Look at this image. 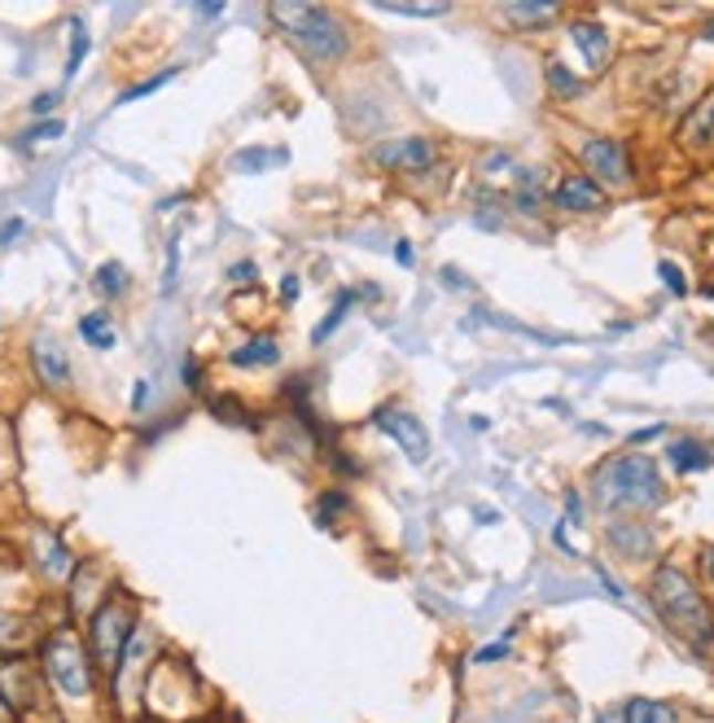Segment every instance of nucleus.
Returning <instances> with one entry per match:
<instances>
[{
    "label": "nucleus",
    "mask_w": 714,
    "mask_h": 723,
    "mask_svg": "<svg viewBox=\"0 0 714 723\" xmlns=\"http://www.w3.org/2000/svg\"><path fill=\"white\" fill-rule=\"evenodd\" d=\"M66 127H62V119H53V123H40L35 132H27V140H53V136H62Z\"/></svg>",
    "instance_id": "nucleus-30"
},
{
    "label": "nucleus",
    "mask_w": 714,
    "mask_h": 723,
    "mask_svg": "<svg viewBox=\"0 0 714 723\" xmlns=\"http://www.w3.org/2000/svg\"><path fill=\"white\" fill-rule=\"evenodd\" d=\"M711 579H714V553H711Z\"/></svg>",
    "instance_id": "nucleus-39"
},
{
    "label": "nucleus",
    "mask_w": 714,
    "mask_h": 723,
    "mask_svg": "<svg viewBox=\"0 0 714 723\" xmlns=\"http://www.w3.org/2000/svg\"><path fill=\"white\" fill-rule=\"evenodd\" d=\"M372 426H377L381 434H390V439L408 452V461L421 465V461L430 457V434H426V426H421L412 412H403V408H377Z\"/></svg>",
    "instance_id": "nucleus-8"
},
{
    "label": "nucleus",
    "mask_w": 714,
    "mask_h": 723,
    "mask_svg": "<svg viewBox=\"0 0 714 723\" xmlns=\"http://www.w3.org/2000/svg\"><path fill=\"white\" fill-rule=\"evenodd\" d=\"M579 158H584V167L592 171L596 185H609V189L631 185V163H627L622 140H613V136H592V140H584Z\"/></svg>",
    "instance_id": "nucleus-6"
},
{
    "label": "nucleus",
    "mask_w": 714,
    "mask_h": 723,
    "mask_svg": "<svg viewBox=\"0 0 714 723\" xmlns=\"http://www.w3.org/2000/svg\"><path fill=\"white\" fill-rule=\"evenodd\" d=\"M658 272H662V281L671 285V294H689V285H684V272H680L675 263H662Z\"/></svg>",
    "instance_id": "nucleus-29"
},
{
    "label": "nucleus",
    "mask_w": 714,
    "mask_h": 723,
    "mask_svg": "<svg viewBox=\"0 0 714 723\" xmlns=\"http://www.w3.org/2000/svg\"><path fill=\"white\" fill-rule=\"evenodd\" d=\"M0 723H18V715H13V711H9L4 702H0Z\"/></svg>",
    "instance_id": "nucleus-38"
},
{
    "label": "nucleus",
    "mask_w": 714,
    "mask_h": 723,
    "mask_svg": "<svg viewBox=\"0 0 714 723\" xmlns=\"http://www.w3.org/2000/svg\"><path fill=\"white\" fill-rule=\"evenodd\" d=\"M18 233H22V220H13V224H4V229H0V245H9V241L18 238Z\"/></svg>",
    "instance_id": "nucleus-36"
},
{
    "label": "nucleus",
    "mask_w": 714,
    "mask_h": 723,
    "mask_svg": "<svg viewBox=\"0 0 714 723\" xmlns=\"http://www.w3.org/2000/svg\"><path fill=\"white\" fill-rule=\"evenodd\" d=\"M381 9L408 13V18H439V13H448V4H381Z\"/></svg>",
    "instance_id": "nucleus-26"
},
{
    "label": "nucleus",
    "mask_w": 714,
    "mask_h": 723,
    "mask_svg": "<svg viewBox=\"0 0 714 723\" xmlns=\"http://www.w3.org/2000/svg\"><path fill=\"white\" fill-rule=\"evenodd\" d=\"M281 360V343L276 338H250L245 347H238V352H229V364L233 368H272V364Z\"/></svg>",
    "instance_id": "nucleus-13"
},
{
    "label": "nucleus",
    "mask_w": 714,
    "mask_h": 723,
    "mask_svg": "<svg viewBox=\"0 0 714 723\" xmlns=\"http://www.w3.org/2000/svg\"><path fill=\"white\" fill-rule=\"evenodd\" d=\"M395 263H399V268H412V263H417L412 241H395Z\"/></svg>",
    "instance_id": "nucleus-31"
},
{
    "label": "nucleus",
    "mask_w": 714,
    "mask_h": 723,
    "mask_svg": "<svg viewBox=\"0 0 714 723\" xmlns=\"http://www.w3.org/2000/svg\"><path fill=\"white\" fill-rule=\"evenodd\" d=\"M351 303H356V290H347V294H343V298L334 303V312H329V321H325V325L316 329V343H325V338H329V334H334V329H338V325L347 321V312H351Z\"/></svg>",
    "instance_id": "nucleus-23"
},
{
    "label": "nucleus",
    "mask_w": 714,
    "mask_h": 723,
    "mask_svg": "<svg viewBox=\"0 0 714 723\" xmlns=\"http://www.w3.org/2000/svg\"><path fill=\"white\" fill-rule=\"evenodd\" d=\"M267 18H272L307 57H316V62H338V57H347V49H351L347 27H343L329 9H321V4H307V0H276V4H267Z\"/></svg>",
    "instance_id": "nucleus-2"
},
{
    "label": "nucleus",
    "mask_w": 714,
    "mask_h": 723,
    "mask_svg": "<svg viewBox=\"0 0 714 723\" xmlns=\"http://www.w3.org/2000/svg\"><path fill=\"white\" fill-rule=\"evenodd\" d=\"M31 364H35V373H40V381L49 390H66L71 386V360H66V352L53 338H40L31 347Z\"/></svg>",
    "instance_id": "nucleus-11"
},
{
    "label": "nucleus",
    "mask_w": 714,
    "mask_h": 723,
    "mask_svg": "<svg viewBox=\"0 0 714 723\" xmlns=\"http://www.w3.org/2000/svg\"><path fill=\"white\" fill-rule=\"evenodd\" d=\"M145 395H149V381H136V390H132V408H145Z\"/></svg>",
    "instance_id": "nucleus-37"
},
{
    "label": "nucleus",
    "mask_w": 714,
    "mask_h": 723,
    "mask_svg": "<svg viewBox=\"0 0 714 723\" xmlns=\"http://www.w3.org/2000/svg\"><path fill=\"white\" fill-rule=\"evenodd\" d=\"M0 702L18 715V711H35L40 702H44V680H40V671L31 667V662H22V658H9V662H0Z\"/></svg>",
    "instance_id": "nucleus-7"
},
{
    "label": "nucleus",
    "mask_w": 714,
    "mask_h": 723,
    "mask_svg": "<svg viewBox=\"0 0 714 723\" xmlns=\"http://www.w3.org/2000/svg\"><path fill=\"white\" fill-rule=\"evenodd\" d=\"M281 298H285V303H294V298H298V276H285V285H281Z\"/></svg>",
    "instance_id": "nucleus-34"
},
{
    "label": "nucleus",
    "mask_w": 714,
    "mask_h": 723,
    "mask_svg": "<svg viewBox=\"0 0 714 723\" xmlns=\"http://www.w3.org/2000/svg\"><path fill=\"white\" fill-rule=\"evenodd\" d=\"M649 601L658 609V618L689 640L693 649H711L714 645V609L697 593V584L680 570V566H658L649 579Z\"/></svg>",
    "instance_id": "nucleus-1"
},
{
    "label": "nucleus",
    "mask_w": 714,
    "mask_h": 723,
    "mask_svg": "<svg viewBox=\"0 0 714 723\" xmlns=\"http://www.w3.org/2000/svg\"><path fill=\"white\" fill-rule=\"evenodd\" d=\"M93 285H97V294H106V298H119L123 290H127V268L123 263H102L97 268V276H93Z\"/></svg>",
    "instance_id": "nucleus-21"
},
{
    "label": "nucleus",
    "mask_w": 714,
    "mask_h": 723,
    "mask_svg": "<svg viewBox=\"0 0 714 723\" xmlns=\"http://www.w3.org/2000/svg\"><path fill=\"white\" fill-rule=\"evenodd\" d=\"M44 675L57 693L84 702L93 698V684H97V667H93V653L84 649V640L71 631V627H53L44 636Z\"/></svg>",
    "instance_id": "nucleus-4"
},
{
    "label": "nucleus",
    "mask_w": 714,
    "mask_h": 723,
    "mask_svg": "<svg viewBox=\"0 0 714 723\" xmlns=\"http://www.w3.org/2000/svg\"><path fill=\"white\" fill-rule=\"evenodd\" d=\"M680 140H684L689 149H706V145H714V93L711 97H702V102L689 111V119L680 127Z\"/></svg>",
    "instance_id": "nucleus-12"
},
{
    "label": "nucleus",
    "mask_w": 714,
    "mask_h": 723,
    "mask_svg": "<svg viewBox=\"0 0 714 723\" xmlns=\"http://www.w3.org/2000/svg\"><path fill=\"white\" fill-rule=\"evenodd\" d=\"M548 88L557 93V97H579L584 93V84L570 75V66H561V62H553L548 66Z\"/></svg>",
    "instance_id": "nucleus-22"
},
{
    "label": "nucleus",
    "mask_w": 714,
    "mask_h": 723,
    "mask_svg": "<svg viewBox=\"0 0 714 723\" xmlns=\"http://www.w3.org/2000/svg\"><path fill=\"white\" fill-rule=\"evenodd\" d=\"M504 653H508V645H491V649L477 653V662H495V658H504Z\"/></svg>",
    "instance_id": "nucleus-35"
},
{
    "label": "nucleus",
    "mask_w": 714,
    "mask_h": 723,
    "mask_svg": "<svg viewBox=\"0 0 714 723\" xmlns=\"http://www.w3.org/2000/svg\"><path fill=\"white\" fill-rule=\"evenodd\" d=\"M285 154H267V149H250V154H238L233 163H238L241 171H254V167H267V163H281Z\"/></svg>",
    "instance_id": "nucleus-25"
},
{
    "label": "nucleus",
    "mask_w": 714,
    "mask_h": 723,
    "mask_svg": "<svg viewBox=\"0 0 714 723\" xmlns=\"http://www.w3.org/2000/svg\"><path fill=\"white\" fill-rule=\"evenodd\" d=\"M80 338H84L93 352H111L119 334H115V325H111L106 312H88V316H80Z\"/></svg>",
    "instance_id": "nucleus-15"
},
{
    "label": "nucleus",
    "mask_w": 714,
    "mask_h": 723,
    "mask_svg": "<svg viewBox=\"0 0 714 723\" xmlns=\"http://www.w3.org/2000/svg\"><path fill=\"white\" fill-rule=\"evenodd\" d=\"M671 465L675 470H684V474H697V470H711V452L697 443V439H680V443H671Z\"/></svg>",
    "instance_id": "nucleus-17"
},
{
    "label": "nucleus",
    "mask_w": 714,
    "mask_h": 723,
    "mask_svg": "<svg viewBox=\"0 0 714 723\" xmlns=\"http://www.w3.org/2000/svg\"><path fill=\"white\" fill-rule=\"evenodd\" d=\"M84 53H88V35H84V27L75 22V40H71V57H66V80H75V75H80Z\"/></svg>",
    "instance_id": "nucleus-24"
},
{
    "label": "nucleus",
    "mask_w": 714,
    "mask_h": 723,
    "mask_svg": "<svg viewBox=\"0 0 714 723\" xmlns=\"http://www.w3.org/2000/svg\"><path fill=\"white\" fill-rule=\"evenodd\" d=\"M596 491L605 509H653L662 504V474L649 457H618L596 474Z\"/></svg>",
    "instance_id": "nucleus-3"
},
{
    "label": "nucleus",
    "mask_w": 714,
    "mask_h": 723,
    "mask_svg": "<svg viewBox=\"0 0 714 723\" xmlns=\"http://www.w3.org/2000/svg\"><path fill=\"white\" fill-rule=\"evenodd\" d=\"M504 18L517 27H548L561 18V9L557 4H504Z\"/></svg>",
    "instance_id": "nucleus-19"
},
{
    "label": "nucleus",
    "mask_w": 714,
    "mask_h": 723,
    "mask_svg": "<svg viewBox=\"0 0 714 723\" xmlns=\"http://www.w3.org/2000/svg\"><path fill=\"white\" fill-rule=\"evenodd\" d=\"M132 636H136V605H132V597H123V593H111L106 601L93 609V618H88L93 667L106 671V675H115V667H119L123 649H127Z\"/></svg>",
    "instance_id": "nucleus-5"
},
{
    "label": "nucleus",
    "mask_w": 714,
    "mask_h": 723,
    "mask_svg": "<svg viewBox=\"0 0 714 723\" xmlns=\"http://www.w3.org/2000/svg\"><path fill=\"white\" fill-rule=\"evenodd\" d=\"M343 509H347V495L343 491H325V500H321V526H329V517L343 513Z\"/></svg>",
    "instance_id": "nucleus-28"
},
{
    "label": "nucleus",
    "mask_w": 714,
    "mask_h": 723,
    "mask_svg": "<svg viewBox=\"0 0 714 723\" xmlns=\"http://www.w3.org/2000/svg\"><path fill=\"white\" fill-rule=\"evenodd\" d=\"M570 35H575V44H579V53H584L588 66H605L609 62V35L596 22H575Z\"/></svg>",
    "instance_id": "nucleus-14"
},
{
    "label": "nucleus",
    "mask_w": 714,
    "mask_h": 723,
    "mask_svg": "<svg viewBox=\"0 0 714 723\" xmlns=\"http://www.w3.org/2000/svg\"><path fill=\"white\" fill-rule=\"evenodd\" d=\"M372 163L377 167H390V171H426L434 163V140L430 136H399V140H386L372 149Z\"/></svg>",
    "instance_id": "nucleus-9"
},
{
    "label": "nucleus",
    "mask_w": 714,
    "mask_h": 723,
    "mask_svg": "<svg viewBox=\"0 0 714 723\" xmlns=\"http://www.w3.org/2000/svg\"><path fill=\"white\" fill-rule=\"evenodd\" d=\"M622 723H675V711L658 698H631L622 711Z\"/></svg>",
    "instance_id": "nucleus-18"
},
{
    "label": "nucleus",
    "mask_w": 714,
    "mask_h": 723,
    "mask_svg": "<svg viewBox=\"0 0 714 723\" xmlns=\"http://www.w3.org/2000/svg\"><path fill=\"white\" fill-rule=\"evenodd\" d=\"M229 281H238V285H250V281H254V263H238V268H229Z\"/></svg>",
    "instance_id": "nucleus-33"
},
{
    "label": "nucleus",
    "mask_w": 714,
    "mask_h": 723,
    "mask_svg": "<svg viewBox=\"0 0 714 723\" xmlns=\"http://www.w3.org/2000/svg\"><path fill=\"white\" fill-rule=\"evenodd\" d=\"M167 80H176V71H162V75H154V80H145V84H136L132 93H123V106H127V102H136V97H149V93H154V88H162Z\"/></svg>",
    "instance_id": "nucleus-27"
},
{
    "label": "nucleus",
    "mask_w": 714,
    "mask_h": 723,
    "mask_svg": "<svg viewBox=\"0 0 714 723\" xmlns=\"http://www.w3.org/2000/svg\"><path fill=\"white\" fill-rule=\"evenodd\" d=\"M553 202H557L561 211L584 216V211H600V207H605V189L596 185L592 176H566V180L553 189Z\"/></svg>",
    "instance_id": "nucleus-10"
},
{
    "label": "nucleus",
    "mask_w": 714,
    "mask_h": 723,
    "mask_svg": "<svg viewBox=\"0 0 714 723\" xmlns=\"http://www.w3.org/2000/svg\"><path fill=\"white\" fill-rule=\"evenodd\" d=\"M513 185H517V207H522L526 216H535V211H539V202H544L539 171H522V176H513Z\"/></svg>",
    "instance_id": "nucleus-20"
},
{
    "label": "nucleus",
    "mask_w": 714,
    "mask_h": 723,
    "mask_svg": "<svg viewBox=\"0 0 714 723\" xmlns=\"http://www.w3.org/2000/svg\"><path fill=\"white\" fill-rule=\"evenodd\" d=\"M609 539H613V544H618L627 557H636V562L653 553V535H649L644 526H631V522H618V526H609Z\"/></svg>",
    "instance_id": "nucleus-16"
},
{
    "label": "nucleus",
    "mask_w": 714,
    "mask_h": 723,
    "mask_svg": "<svg viewBox=\"0 0 714 723\" xmlns=\"http://www.w3.org/2000/svg\"><path fill=\"white\" fill-rule=\"evenodd\" d=\"M57 106V93H40L35 102H31V115H49Z\"/></svg>",
    "instance_id": "nucleus-32"
}]
</instances>
